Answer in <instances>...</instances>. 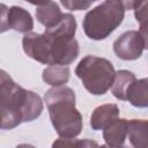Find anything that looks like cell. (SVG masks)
Instances as JSON below:
<instances>
[{
    "mask_svg": "<svg viewBox=\"0 0 148 148\" xmlns=\"http://www.w3.org/2000/svg\"><path fill=\"white\" fill-rule=\"evenodd\" d=\"M76 20L66 13L61 20L43 34L28 32L23 36V51L31 59L44 65L72 64L79 56V43L75 39Z\"/></svg>",
    "mask_w": 148,
    "mask_h": 148,
    "instance_id": "6da1fadb",
    "label": "cell"
},
{
    "mask_svg": "<svg viewBox=\"0 0 148 148\" xmlns=\"http://www.w3.org/2000/svg\"><path fill=\"white\" fill-rule=\"evenodd\" d=\"M1 128L12 130L21 123L37 119L43 111V102L38 94L16 84L5 72H0Z\"/></svg>",
    "mask_w": 148,
    "mask_h": 148,
    "instance_id": "7a4b0ae2",
    "label": "cell"
},
{
    "mask_svg": "<svg viewBox=\"0 0 148 148\" xmlns=\"http://www.w3.org/2000/svg\"><path fill=\"white\" fill-rule=\"evenodd\" d=\"M44 99L58 135L65 139L77 136L82 130V116L75 108L74 90L67 86L52 87L45 92Z\"/></svg>",
    "mask_w": 148,
    "mask_h": 148,
    "instance_id": "3957f363",
    "label": "cell"
},
{
    "mask_svg": "<svg viewBox=\"0 0 148 148\" xmlns=\"http://www.w3.org/2000/svg\"><path fill=\"white\" fill-rule=\"evenodd\" d=\"M125 10L123 3L116 0H104L86 14L82 22L84 34L94 40L105 39L121 24Z\"/></svg>",
    "mask_w": 148,
    "mask_h": 148,
    "instance_id": "277c9868",
    "label": "cell"
},
{
    "mask_svg": "<svg viewBox=\"0 0 148 148\" xmlns=\"http://www.w3.org/2000/svg\"><path fill=\"white\" fill-rule=\"evenodd\" d=\"M75 74L90 94L104 95L113 84L116 71L108 59L89 54L80 60Z\"/></svg>",
    "mask_w": 148,
    "mask_h": 148,
    "instance_id": "5b68a950",
    "label": "cell"
},
{
    "mask_svg": "<svg viewBox=\"0 0 148 148\" xmlns=\"http://www.w3.org/2000/svg\"><path fill=\"white\" fill-rule=\"evenodd\" d=\"M13 29L18 32L28 34L34 29V20L31 14L18 6L7 7L1 5V32Z\"/></svg>",
    "mask_w": 148,
    "mask_h": 148,
    "instance_id": "8992f818",
    "label": "cell"
},
{
    "mask_svg": "<svg viewBox=\"0 0 148 148\" xmlns=\"http://www.w3.org/2000/svg\"><path fill=\"white\" fill-rule=\"evenodd\" d=\"M145 50L142 36L136 30H130L121 34L113 42V52L123 60H136Z\"/></svg>",
    "mask_w": 148,
    "mask_h": 148,
    "instance_id": "52a82bcc",
    "label": "cell"
},
{
    "mask_svg": "<svg viewBox=\"0 0 148 148\" xmlns=\"http://www.w3.org/2000/svg\"><path fill=\"white\" fill-rule=\"evenodd\" d=\"M119 118V108L117 104L109 103L97 106L90 116V126L95 131L105 130Z\"/></svg>",
    "mask_w": 148,
    "mask_h": 148,
    "instance_id": "ba28073f",
    "label": "cell"
},
{
    "mask_svg": "<svg viewBox=\"0 0 148 148\" xmlns=\"http://www.w3.org/2000/svg\"><path fill=\"white\" fill-rule=\"evenodd\" d=\"M128 134V120L125 118H118L110 126L103 130V138L109 147L124 146Z\"/></svg>",
    "mask_w": 148,
    "mask_h": 148,
    "instance_id": "9c48e42d",
    "label": "cell"
},
{
    "mask_svg": "<svg viewBox=\"0 0 148 148\" xmlns=\"http://www.w3.org/2000/svg\"><path fill=\"white\" fill-rule=\"evenodd\" d=\"M127 139L130 140V143L135 148H148V120H128Z\"/></svg>",
    "mask_w": 148,
    "mask_h": 148,
    "instance_id": "30bf717a",
    "label": "cell"
},
{
    "mask_svg": "<svg viewBox=\"0 0 148 148\" xmlns=\"http://www.w3.org/2000/svg\"><path fill=\"white\" fill-rule=\"evenodd\" d=\"M59 6L54 1H49L44 5H39L36 8V18L45 28H51L56 25L62 17Z\"/></svg>",
    "mask_w": 148,
    "mask_h": 148,
    "instance_id": "8fae6325",
    "label": "cell"
},
{
    "mask_svg": "<svg viewBox=\"0 0 148 148\" xmlns=\"http://www.w3.org/2000/svg\"><path fill=\"white\" fill-rule=\"evenodd\" d=\"M126 101L135 108H148V79L135 80L127 90Z\"/></svg>",
    "mask_w": 148,
    "mask_h": 148,
    "instance_id": "7c38bea8",
    "label": "cell"
},
{
    "mask_svg": "<svg viewBox=\"0 0 148 148\" xmlns=\"http://www.w3.org/2000/svg\"><path fill=\"white\" fill-rule=\"evenodd\" d=\"M71 71L66 65H50L43 71V81L52 87L65 86L69 80Z\"/></svg>",
    "mask_w": 148,
    "mask_h": 148,
    "instance_id": "4fadbf2b",
    "label": "cell"
},
{
    "mask_svg": "<svg viewBox=\"0 0 148 148\" xmlns=\"http://www.w3.org/2000/svg\"><path fill=\"white\" fill-rule=\"evenodd\" d=\"M136 80L134 73L127 69H120L116 72L114 81L111 87V91L113 96L120 101H126V94L131 84Z\"/></svg>",
    "mask_w": 148,
    "mask_h": 148,
    "instance_id": "5bb4252c",
    "label": "cell"
},
{
    "mask_svg": "<svg viewBox=\"0 0 148 148\" xmlns=\"http://www.w3.org/2000/svg\"><path fill=\"white\" fill-rule=\"evenodd\" d=\"M97 0H60L61 5L68 10H86Z\"/></svg>",
    "mask_w": 148,
    "mask_h": 148,
    "instance_id": "9a60e30c",
    "label": "cell"
},
{
    "mask_svg": "<svg viewBox=\"0 0 148 148\" xmlns=\"http://www.w3.org/2000/svg\"><path fill=\"white\" fill-rule=\"evenodd\" d=\"M133 10L138 23L148 20V0H135L133 5Z\"/></svg>",
    "mask_w": 148,
    "mask_h": 148,
    "instance_id": "2e32d148",
    "label": "cell"
},
{
    "mask_svg": "<svg viewBox=\"0 0 148 148\" xmlns=\"http://www.w3.org/2000/svg\"><path fill=\"white\" fill-rule=\"evenodd\" d=\"M52 146H53V147H56V146H71V147H72V146H80V147H91V146H98V143H97V142H94V141H90V140H88V139L77 141V140H75L74 138H72V139L60 138V139H58L57 141H54Z\"/></svg>",
    "mask_w": 148,
    "mask_h": 148,
    "instance_id": "e0dca14e",
    "label": "cell"
},
{
    "mask_svg": "<svg viewBox=\"0 0 148 148\" xmlns=\"http://www.w3.org/2000/svg\"><path fill=\"white\" fill-rule=\"evenodd\" d=\"M140 28H139V32L142 36L143 43H145V49L148 50V20H145L142 22L139 23Z\"/></svg>",
    "mask_w": 148,
    "mask_h": 148,
    "instance_id": "ac0fdd59",
    "label": "cell"
},
{
    "mask_svg": "<svg viewBox=\"0 0 148 148\" xmlns=\"http://www.w3.org/2000/svg\"><path fill=\"white\" fill-rule=\"evenodd\" d=\"M116 1L123 3L126 10H127V9H133V5H134V2H135V0H116Z\"/></svg>",
    "mask_w": 148,
    "mask_h": 148,
    "instance_id": "d6986e66",
    "label": "cell"
},
{
    "mask_svg": "<svg viewBox=\"0 0 148 148\" xmlns=\"http://www.w3.org/2000/svg\"><path fill=\"white\" fill-rule=\"evenodd\" d=\"M24 1H27V2H29V3H31V5L39 6V5L46 3V2H49V1H51V0H24Z\"/></svg>",
    "mask_w": 148,
    "mask_h": 148,
    "instance_id": "ffe728a7",
    "label": "cell"
}]
</instances>
